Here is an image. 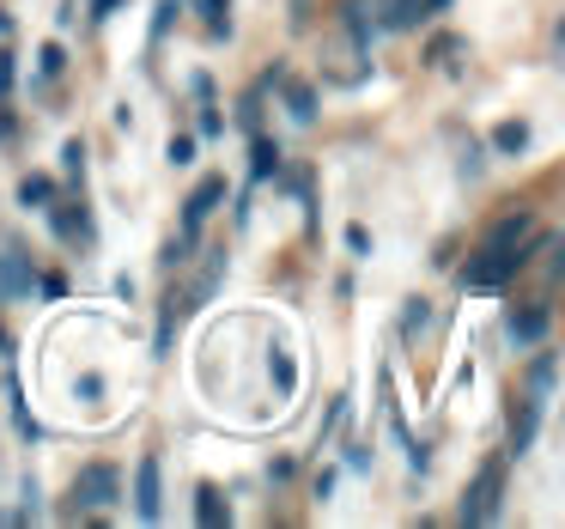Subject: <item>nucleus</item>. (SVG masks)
<instances>
[{
	"instance_id": "a211bd4d",
	"label": "nucleus",
	"mask_w": 565,
	"mask_h": 529,
	"mask_svg": "<svg viewBox=\"0 0 565 529\" xmlns=\"http://www.w3.org/2000/svg\"><path fill=\"white\" fill-rule=\"evenodd\" d=\"M225 7H232V0H201V13H207L213 31H225Z\"/></svg>"
},
{
	"instance_id": "aec40b11",
	"label": "nucleus",
	"mask_w": 565,
	"mask_h": 529,
	"mask_svg": "<svg viewBox=\"0 0 565 529\" xmlns=\"http://www.w3.org/2000/svg\"><path fill=\"white\" fill-rule=\"evenodd\" d=\"M426 322H431V310H426V298H419V305L407 310V335H419V329H426Z\"/></svg>"
},
{
	"instance_id": "20e7f679",
	"label": "nucleus",
	"mask_w": 565,
	"mask_h": 529,
	"mask_svg": "<svg viewBox=\"0 0 565 529\" xmlns=\"http://www.w3.org/2000/svg\"><path fill=\"white\" fill-rule=\"evenodd\" d=\"M220 201H225V177H207V183H201L195 195L183 201V244H195L201 225L213 220V208H220Z\"/></svg>"
},
{
	"instance_id": "9d476101",
	"label": "nucleus",
	"mask_w": 565,
	"mask_h": 529,
	"mask_svg": "<svg viewBox=\"0 0 565 529\" xmlns=\"http://www.w3.org/2000/svg\"><path fill=\"white\" fill-rule=\"evenodd\" d=\"M232 517V505L220 499V487H201L195 493V523H225Z\"/></svg>"
},
{
	"instance_id": "0eeeda50",
	"label": "nucleus",
	"mask_w": 565,
	"mask_h": 529,
	"mask_svg": "<svg viewBox=\"0 0 565 529\" xmlns=\"http://www.w3.org/2000/svg\"><path fill=\"white\" fill-rule=\"evenodd\" d=\"M541 402H547V395H529V402H523V414H516L511 420V456H523L529 451V444H535V426H541Z\"/></svg>"
},
{
	"instance_id": "1a4fd4ad",
	"label": "nucleus",
	"mask_w": 565,
	"mask_h": 529,
	"mask_svg": "<svg viewBox=\"0 0 565 529\" xmlns=\"http://www.w3.org/2000/svg\"><path fill=\"white\" fill-rule=\"evenodd\" d=\"M529 232H535V220H529V213H504V220L492 225L487 237H492V244H523Z\"/></svg>"
},
{
	"instance_id": "2eb2a0df",
	"label": "nucleus",
	"mask_w": 565,
	"mask_h": 529,
	"mask_svg": "<svg viewBox=\"0 0 565 529\" xmlns=\"http://www.w3.org/2000/svg\"><path fill=\"white\" fill-rule=\"evenodd\" d=\"M390 25H395V31L419 25V0H390Z\"/></svg>"
},
{
	"instance_id": "f3484780",
	"label": "nucleus",
	"mask_w": 565,
	"mask_h": 529,
	"mask_svg": "<svg viewBox=\"0 0 565 529\" xmlns=\"http://www.w3.org/2000/svg\"><path fill=\"white\" fill-rule=\"evenodd\" d=\"M171 13H183V0H159V19H152V38H164V25H171Z\"/></svg>"
},
{
	"instance_id": "ddd939ff",
	"label": "nucleus",
	"mask_w": 565,
	"mask_h": 529,
	"mask_svg": "<svg viewBox=\"0 0 565 529\" xmlns=\"http://www.w3.org/2000/svg\"><path fill=\"white\" fill-rule=\"evenodd\" d=\"M492 147H499V152H523L529 147V128L523 123H499V128H492Z\"/></svg>"
},
{
	"instance_id": "f257e3e1",
	"label": "nucleus",
	"mask_w": 565,
	"mask_h": 529,
	"mask_svg": "<svg viewBox=\"0 0 565 529\" xmlns=\"http://www.w3.org/2000/svg\"><path fill=\"white\" fill-rule=\"evenodd\" d=\"M523 262H529L523 244H492V237H487V250H480V256H468L462 286H468V293H492V286H504L516 268H523Z\"/></svg>"
},
{
	"instance_id": "4468645a",
	"label": "nucleus",
	"mask_w": 565,
	"mask_h": 529,
	"mask_svg": "<svg viewBox=\"0 0 565 529\" xmlns=\"http://www.w3.org/2000/svg\"><path fill=\"white\" fill-rule=\"evenodd\" d=\"M50 195H55V183H50V177H25V183H19V201H25V208H43Z\"/></svg>"
},
{
	"instance_id": "dca6fc26",
	"label": "nucleus",
	"mask_w": 565,
	"mask_h": 529,
	"mask_svg": "<svg viewBox=\"0 0 565 529\" xmlns=\"http://www.w3.org/2000/svg\"><path fill=\"white\" fill-rule=\"evenodd\" d=\"M553 378H559V366H553V353H541V359H535V390L547 395V390H553Z\"/></svg>"
},
{
	"instance_id": "6e6552de",
	"label": "nucleus",
	"mask_w": 565,
	"mask_h": 529,
	"mask_svg": "<svg viewBox=\"0 0 565 529\" xmlns=\"http://www.w3.org/2000/svg\"><path fill=\"white\" fill-rule=\"evenodd\" d=\"M541 335H547V305H529V310H516V317H511V341L516 347H535Z\"/></svg>"
},
{
	"instance_id": "4be33fe9",
	"label": "nucleus",
	"mask_w": 565,
	"mask_h": 529,
	"mask_svg": "<svg viewBox=\"0 0 565 529\" xmlns=\"http://www.w3.org/2000/svg\"><path fill=\"white\" fill-rule=\"evenodd\" d=\"M0 31H7V19H0Z\"/></svg>"
},
{
	"instance_id": "f8f14e48",
	"label": "nucleus",
	"mask_w": 565,
	"mask_h": 529,
	"mask_svg": "<svg viewBox=\"0 0 565 529\" xmlns=\"http://www.w3.org/2000/svg\"><path fill=\"white\" fill-rule=\"evenodd\" d=\"M274 171H280V147H274V140H256V165H249V177H256V183H268Z\"/></svg>"
},
{
	"instance_id": "6ab92c4d",
	"label": "nucleus",
	"mask_w": 565,
	"mask_h": 529,
	"mask_svg": "<svg viewBox=\"0 0 565 529\" xmlns=\"http://www.w3.org/2000/svg\"><path fill=\"white\" fill-rule=\"evenodd\" d=\"M189 159H195V140L177 135V140H171V165H189Z\"/></svg>"
},
{
	"instance_id": "9b49d317",
	"label": "nucleus",
	"mask_w": 565,
	"mask_h": 529,
	"mask_svg": "<svg viewBox=\"0 0 565 529\" xmlns=\"http://www.w3.org/2000/svg\"><path fill=\"white\" fill-rule=\"evenodd\" d=\"M286 86V104H292V123H317V98H310V86H298V80H280Z\"/></svg>"
},
{
	"instance_id": "412c9836",
	"label": "nucleus",
	"mask_w": 565,
	"mask_h": 529,
	"mask_svg": "<svg viewBox=\"0 0 565 529\" xmlns=\"http://www.w3.org/2000/svg\"><path fill=\"white\" fill-rule=\"evenodd\" d=\"M13 92V55H0V98Z\"/></svg>"
},
{
	"instance_id": "7ed1b4c3",
	"label": "nucleus",
	"mask_w": 565,
	"mask_h": 529,
	"mask_svg": "<svg viewBox=\"0 0 565 529\" xmlns=\"http://www.w3.org/2000/svg\"><path fill=\"white\" fill-rule=\"evenodd\" d=\"M116 493H122V475H116L110 463H86L74 480V499L92 505V511H104V505H116Z\"/></svg>"
},
{
	"instance_id": "f03ea898",
	"label": "nucleus",
	"mask_w": 565,
	"mask_h": 529,
	"mask_svg": "<svg viewBox=\"0 0 565 529\" xmlns=\"http://www.w3.org/2000/svg\"><path fill=\"white\" fill-rule=\"evenodd\" d=\"M499 487H504V456H487L475 487H468V499H462V523H492L499 517Z\"/></svg>"
},
{
	"instance_id": "423d86ee",
	"label": "nucleus",
	"mask_w": 565,
	"mask_h": 529,
	"mask_svg": "<svg viewBox=\"0 0 565 529\" xmlns=\"http://www.w3.org/2000/svg\"><path fill=\"white\" fill-rule=\"evenodd\" d=\"M31 293V262L25 256H0V305H13V298Z\"/></svg>"
},
{
	"instance_id": "39448f33",
	"label": "nucleus",
	"mask_w": 565,
	"mask_h": 529,
	"mask_svg": "<svg viewBox=\"0 0 565 529\" xmlns=\"http://www.w3.org/2000/svg\"><path fill=\"white\" fill-rule=\"evenodd\" d=\"M135 517L140 523H159V456H140L135 463Z\"/></svg>"
}]
</instances>
